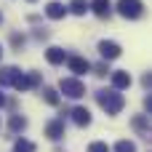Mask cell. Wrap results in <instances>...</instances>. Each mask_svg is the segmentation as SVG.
<instances>
[{"label": "cell", "mask_w": 152, "mask_h": 152, "mask_svg": "<svg viewBox=\"0 0 152 152\" xmlns=\"http://www.w3.org/2000/svg\"><path fill=\"white\" fill-rule=\"evenodd\" d=\"M16 77H19V69L16 67H3L0 69V86H13Z\"/></svg>", "instance_id": "obj_11"}, {"label": "cell", "mask_w": 152, "mask_h": 152, "mask_svg": "<svg viewBox=\"0 0 152 152\" xmlns=\"http://www.w3.org/2000/svg\"><path fill=\"white\" fill-rule=\"evenodd\" d=\"M45 136L53 139V142L61 139V136H64V120H51V123L45 126Z\"/></svg>", "instance_id": "obj_8"}, {"label": "cell", "mask_w": 152, "mask_h": 152, "mask_svg": "<svg viewBox=\"0 0 152 152\" xmlns=\"http://www.w3.org/2000/svg\"><path fill=\"white\" fill-rule=\"evenodd\" d=\"M96 102H99V107H102L107 115H118V112L126 107L123 94H118L115 88H112V91H99V94H96Z\"/></svg>", "instance_id": "obj_1"}, {"label": "cell", "mask_w": 152, "mask_h": 152, "mask_svg": "<svg viewBox=\"0 0 152 152\" xmlns=\"http://www.w3.org/2000/svg\"><path fill=\"white\" fill-rule=\"evenodd\" d=\"M69 11H72L75 16H83V13L88 11V3H86V0H72V3H69Z\"/></svg>", "instance_id": "obj_14"}, {"label": "cell", "mask_w": 152, "mask_h": 152, "mask_svg": "<svg viewBox=\"0 0 152 152\" xmlns=\"http://www.w3.org/2000/svg\"><path fill=\"white\" fill-rule=\"evenodd\" d=\"M64 13H67V8H64L61 3H56V0L45 5V16H48V19H64Z\"/></svg>", "instance_id": "obj_9"}, {"label": "cell", "mask_w": 152, "mask_h": 152, "mask_svg": "<svg viewBox=\"0 0 152 152\" xmlns=\"http://www.w3.org/2000/svg\"><path fill=\"white\" fill-rule=\"evenodd\" d=\"M3 104H5V96H3V94H0V107H3Z\"/></svg>", "instance_id": "obj_22"}, {"label": "cell", "mask_w": 152, "mask_h": 152, "mask_svg": "<svg viewBox=\"0 0 152 152\" xmlns=\"http://www.w3.org/2000/svg\"><path fill=\"white\" fill-rule=\"evenodd\" d=\"M107 72H110L107 64H99V67H96V75H107Z\"/></svg>", "instance_id": "obj_21"}, {"label": "cell", "mask_w": 152, "mask_h": 152, "mask_svg": "<svg viewBox=\"0 0 152 152\" xmlns=\"http://www.w3.org/2000/svg\"><path fill=\"white\" fill-rule=\"evenodd\" d=\"M88 152H110V147L104 142H94V144H88Z\"/></svg>", "instance_id": "obj_20"}, {"label": "cell", "mask_w": 152, "mask_h": 152, "mask_svg": "<svg viewBox=\"0 0 152 152\" xmlns=\"http://www.w3.org/2000/svg\"><path fill=\"white\" fill-rule=\"evenodd\" d=\"M72 120H75L77 126H91V112H88L86 107H75V110H72Z\"/></svg>", "instance_id": "obj_10"}, {"label": "cell", "mask_w": 152, "mask_h": 152, "mask_svg": "<svg viewBox=\"0 0 152 152\" xmlns=\"http://www.w3.org/2000/svg\"><path fill=\"white\" fill-rule=\"evenodd\" d=\"M13 152H35V144L27 142V139H19V142L13 144Z\"/></svg>", "instance_id": "obj_15"}, {"label": "cell", "mask_w": 152, "mask_h": 152, "mask_svg": "<svg viewBox=\"0 0 152 152\" xmlns=\"http://www.w3.org/2000/svg\"><path fill=\"white\" fill-rule=\"evenodd\" d=\"M59 88H61V94L69 96V99H80V96H86V86H83L77 77H61Z\"/></svg>", "instance_id": "obj_2"}, {"label": "cell", "mask_w": 152, "mask_h": 152, "mask_svg": "<svg viewBox=\"0 0 152 152\" xmlns=\"http://www.w3.org/2000/svg\"><path fill=\"white\" fill-rule=\"evenodd\" d=\"M0 21H3V13H0Z\"/></svg>", "instance_id": "obj_23"}, {"label": "cell", "mask_w": 152, "mask_h": 152, "mask_svg": "<svg viewBox=\"0 0 152 152\" xmlns=\"http://www.w3.org/2000/svg\"><path fill=\"white\" fill-rule=\"evenodd\" d=\"M67 64H69V72H75V75H83V72H88V69H91V64H88L83 56H69V59H67Z\"/></svg>", "instance_id": "obj_6"}, {"label": "cell", "mask_w": 152, "mask_h": 152, "mask_svg": "<svg viewBox=\"0 0 152 152\" xmlns=\"http://www.w3.org/2000/svg\"><path fill=\"white\" fill-rule=\"evenodd\" d=\"M27 3H35V0H27Z\"/></svg>", "instance_id": "obj_24"}, {"label": "cell", "mask_w": 152, "mask_h": 152, "mask_svg": "<svg viewBox=\"0 0 152 152\" xmlns=\"http://www.w3.org/2000/svg\"><path fill=\"white\" fill-rule=\"evenodd\" d=\"M134 128H136V131H142L144 136H150V126H147V120H144V118H134Z\"/></svg>", "instance_id": "obj_18"}, {"label": "cell", "mask_w": 152, "mask_h": 152, "mask_svg": "<svg viewBox=\"0 0 152 152\" xmlns=\"http://www.w3.org/2000/svg\"><path fill=\"white\" fill-rule=\"evenodd\" d=\"M128 86H131V75H128V72H123V69L112 72V88H115V91H123V88H128Z\"/></svg>", "instance_id": "obj_7"}, {"label": "cell", "mask_w": 152, "mask_h": 152, "mask_svg": "<svg viewBox=\"0 0 152 152\" xmlns=\"http://www.w3.org/2000/svg\"><path fill=\"white\" fill-rule=\"evenodd\" d=\"M43 96H45V102H48V104H53V107L59 104V94H56L53 88H43Z\"/></svg>", "instance_id": "obj_17"}, {"label": "cell", "mask_w": 152, "mask_h": 152, "mask_svg": "<svg viewBox=\"0 0 152 152\" xmlns=\"http://www.w3.org/2000/svg\"><path fill=\"white\" fill-rule=\"evenodd\" d=\"M118 11H120V16H126V19H139V16L144 13V5H142L139 0H120V3H118Z\"/></svg>", "instance_id": "obj_3"}, {"label": "cell", "mask_w": 152, "mask_h": 152, "mask_svg": "<svg viewBox=\"0 0 152 152\" xmlns=\"http://www.w3.org/2000/svg\"><path fill=\"white\" fill-rule=\"evenodd\" d=\"M37 83H40L37 72H29V75H21V72H19V77L13 80V88H16V91H27V88H35Z\"/></svg>", "instance_id": "obj_4"}, {"label": "cell", "mask_w": 152, "mask_h": 152, "mask_svg": "<svg viewBox=\"0 0 152 152\" xmlns=\"http://www.w3.org/2000/svg\"><path fill=\"white\" fill-rule=\"evenodd\" d=\"M115 152H136V144L128 142V139H120V142L115 144Z\"/></svg>", "instance_id": "obj_16"}, {"label": "cell", "mask_w": 152, "mask_h": 152, "mask_svg": "<svg viewBox=\"0 0 152 152\" xmlns=\"http://www.w3.org/2000/svg\"><path fill=\"white\" fill-rule=\"evenodd\" d=\"M99 53H102L107 61H110V59H118V56H120V45L112 43V40H102V43H99Z\"/></svg>", "instance_id": "obj_5"}, {"label": "cell", "mask_w": 152, "mask_h": 152, "mask_svg": "<svg viewBox=\"0 0 152 152\" xmlns=\"http://www.w3.org/2000/svg\"><path fill=\"white\" fill-rule=\"evenodd\" d=\"M88 8H91L96 16H110V8H112V5H110V0H91Z\"/></svg>", "instance_id": "obj_12"}, {"label": "cell", "mask_w": 152, "mask_h": 152, "mask_svg": "<svg viewBox=\"0 0 152 152\" xmlns=\"http://www.w3.org/2000/svg\"><path fill=\"white\" fill-rule=\"evenodd\" d=\"M45 59H48V64H61V61H64V51L56 48V45H51V48L45 51Z\"/></svg>", "instance_id": "obj_13"}, {"label": "cell", "mask_w": 152, "mask_h": 152, "mask_svg": "<svg viewBox=\"0 0 152 152\" xmlns=\"http://www.w3.org/2000/svg\"><path fill=\"white\" fill-rule=\"evenodd\" d=\"M0 56H3V48H0Z\"/></svg>", "instance_id": "obj_25"}, {"label": "cell", "mask_w": 152, "mask_h": 152, "mask_svg": "<svg viewBox=\"0 0 152 152\" xmlns=\"http://www.w3.org/2000/svg\"><path fill=\"white\" fill-rule=\"evenodd\" d=\"M24 126H27L24 118H11V131H24Z\"/></svg>", "instance_id": "obj_19"}]
</instances>
